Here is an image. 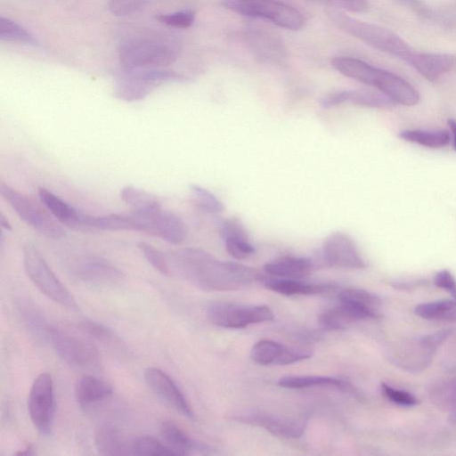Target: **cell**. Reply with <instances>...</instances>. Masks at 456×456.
I'll return each mask as SVG.
<instances>
[{
  "label": "cell",
  "mask_w": 456,
  "mask_h": 456,
  "mask_svg": "<svg viewBox=\"0 0 456 456\" xmlns=\"http://www.w3.org/2000/svg\"><path fill=\"white\" fill-rule=\"evenodd\" d=\"M170 273H175L205 290H234L250 285L258 278L256 270L223 262L195 248H184L167 253Z\"/></svg>",
  "instance_id": "cell-1"
},
{
  "label": "cell",
  "mask_w": 456,
  "mask_h": 456,
  "mask_svg": "<svg viewBox=\"0 0 456 456\" xmlns=\"http://www.w3.org/2000/svg\"><path fill=\"white\" fill-rule=\"evenodd\" d=\"M330 20L340 29L370 46L408 62L414 50L394 31L359 20L339 11H329Z\"/></svg>",
  "instance_id": "cell-2"
},
{
  "label": "cell",
  "mask_w": 456,
  "mask_h": 456,
  "mask_svg": "<svg viewBox=\"0 0 456 456\" xmlns=\"http://www.w3.org/2000/svg\"><path fill=\"white\" fill-rule=\"evenodd\" d=\"M23 265L33 284L48 298L70 308L77 307L74 297L54 274L40 252L31 244L23 247Z\"/></svg>",
  "instance_id": "cell-3"
},
{
  "label": "cell",
  "mask_w": 456,
  "mask_h": 456,
  "mask_svg": "<svg viewBox=\"0 0 456 456\" xmlns=\"http://www.w3.org/2000/svg\"><path fill=\"white\" fill-rule=\"evenodd\" d=\"M49 341L59 357L74 368L92 369L100 363V354L88 336L61 326H51Z\"/></svg>",
  "instance_id": "cell-4"
},
{
  "label": "cell",
  "mask_w": 456,
  "mask_h": 456,
  "mask_svg": "<svg viewBox=\"0 0 456 456\" xmlns=\"http://www.w3.org/2000/svg\"><path fill=\"white\" fill-rule=\"evenodd\" d=\"M222 4L239 14L262 18L289 29H301L305 16L296 8L278 0H223Z\"/></svg>",
  "instance_id": "cell-5"
},
{
  "label": "cell",
  "mask_w": 456,
  "mask_h": 456,
  "mask_svg": "<svg viewBox=\"0 0 456 456\" xmlns=\"http://www.w3.org/2000/svg\"><path fill=\"white\" fill-rule=\"evenodd\" d=\"M177 49L170 42L135 40L124 44L119 50V61L124 69H159L173 64Z\"/></svg>",
  "instance_id": "cell-6"
},
{
  "label": "cell",
  "mask_w": 456,
  "mask_h": 456,
  "mask_svg": "<svg viewBox=\"0 0 456 456\" xmlns=\"http://www.w3.org/2000/svg\"><path fill=\"white\" fill-rule=\"evenodd\" d=\"M186 79L182 74L159 69H124L116 81L114 92L120 100L135 102L144 99L160 84Z\"/></svg>",
  "instance_id": "cell-7"
},
{
  "label": "cell",
  "mask_w": 456,
  "mask_h": 456,
  "mask_svg": "<svg viewBox=\"0 0 456 456\" xmlns=\"http://www.w3.org/2000/svg\"><path fill=\"white\" fill-rule=\"evenodd\" d=\"M129 217L131 231L145 232L175 245L181 244L186 238V226L182 218L161 208L134 211Z\"/></svg>",
  "instance_id": "cell-8"
},
{
  "label": "cell",
  "mask_w": 456,
  "mask_h": 456,
  "mask_svg": "<svg viewBox=\"0 0 456 456\" xmlns=\"http://www.w3.org/2000/svg\"><path fill=\"white\" fill-rule=\"evenodd\" d=\"M0 193L21 220L45 237L59 240L66 235L55 219L22 193L4 183L0 184Z\"/></svg>",
  "instance_id": "cell-9"
},
{
  "label": "cell",
  "mask_w": 456,
  "mask_h": 456,
  "mask_svg": "<svg viewBox=\"0 0 456 456\" xmlns=\"http://www.w3.org/2000/svg\"><path fill=\"white\" fill-rule=\"evenodd\" d=\"M452 330H443L406 342L393 348L391 360L406 370L420 371L432 361L435 350L450 336Z\"/></svg>",
  "instance_id": "cell-10"
},
{
  "label": "cell",
  "mask_w": 456,
  "mask_h": 456,
  "mask_svg": "<svg viewBox=\"0 0 456 456\" xmlns=\"http://www.w3.org/2000/svg\"><path fill=\"white\" fill-rule=\"evenodd\" d=\"M213 324L228 329H242L248 325L269 322L274 317L267 305H241L231 302H214L207 308Z\"/></svg>",
  "instance_id": "cell-11"
},
{
  "label": "cell",
  "mask_w": 456,
  "mask_h": 456,
  "mask_svg": "<svg viewBox=\"0 0 456 456\" xmlns=\"http://www.w3.org/2000/svg\"><path fill=\"white\" fill-rule=\"evenodd\" d=\"M28 410L35 428L49 435L54 412L53 382L49 373L43 372L35 379L28 398Z\"/></svg>",
  "instance_id": "cell-12"
},
{
  "label": "cell",
  "mask_w": 456,
  "mask_h": 456,
  "mask_svg": "<svg viewBox=\"0 0 456 456\" xmlns=\"http://www.w3.org/2000/svg\"><path fill=\"white\" fill-rule=\"evenodd\" d=\"M322 256L333 267L362 269L366 266L354 240L346 233L335 232L323 241Z\"/></svg>",
  "instance_id": "cell-13"
},
{
  "label": "cell",
  "mask_w": 456,
  "mask_h": 456,
  "mask_svg": "<svg viewBox=\"0 0 456 456\" xmlns=\"http://www.w3.org/2000/svg\"><path fill=\"white\" fill-rule=\"evenodd\" d=\"M148 387L167 404L183 416L193 419L194 414L182 390L164 370L149 367L143 373Z\"/></svg>",
  "instance_id": "cell-14"
},
{
  "label": "cell",
  "mask_w": 456,
  "mask_h": 456,
  "mask_svg": "<svg viewBox=\"0 0 456 456\" xmlns=\"http://www.w3.org/2000/svg\"><path fill=\"white\" fill-rule=\"evenodd\" d=\"M74 275L85 283L111 287L124 279L123 273L108 260L99 256H86L73 267Z\"/></svg>",
  "instance_id": "cell-15"
},
{
  "label": "cell",
  "mask_w": 456,
  "mask_h": 456,
  "mask_svg": "<svg viewBox=\"0 0 456 456\" xmlns=\"http://www.w3.org/2000/svg\"><path fill=\"white\" fill-rule=\"evenodd\" d=\"M38 196L54 218L65 226L80 232L94 231V216L80 212L46 188L40 187Z\"/></svg>",
  "instance_id": "cell-16"
},
{
  "label": "cell",
  "mask_w": 456,
  "mask_h": 456,
  "mask_svg": "<svg viewBox=\"0 0 456 456\" xmlns=\"http://www.w3.org/2000/svg\"><path fill=\"white\" fill-rule=\"evenodd\" d=\"M378 316L379 314L374 309L338 300V305L327 309L321 314L320 323L325 330H335L344 329L354 322Z\"/></svg>",
  "instance_id": "cell-17"
},
{
  "label": "cell",
  "mask_w": 456,
  "mask_h": 456,
  "mask_svg": "<svg viewBox=\"0 0 456 456\" xmlns=\"http://www.w3.org/2000/svg\"><path fill=\"white\" fill-rule=\"evenodd\" d=\"M344 102L379 109H388L395 105L387 95L376 88L335 92L321 100V104L324 108H330Z\"/></svg>",
  "instance_id": "cell-18"
},
{
  "label": "cell",
  "mask_w": 456,
  "mask_h": 456,
  "mask_svg": "<svg viewBox=\"0 0 456 456\" xmlns=\"http://www.w3.org/2000/svg\"><path fill=\"white\" fill-rule=\"evenodd\" d=\"M407 63L411 65L426 79L436 81L444 74L456 69V55L414 51Z\"/></svg>",
  "instance_id": "cell-19"
},
{
  "label": "cell",
  "mask_w": 456,
  "mask_h": 456,
  "mask_svg": "<svg viewBox=\"0 0 456 456\" xmlns=\"http://www.w3.org/2000/svg\"><path fill=\"white\" fill-rule=\"evenodd\" d=\"M220 232L227 252L236 259H244L254 254L255 248L249 241L243 224L236 218L225 219Z\"/></svg>",
  "instance_id": "cell-20"
},
{
  "label": "cell",
  "mask_w": 456,
  "mask_h": 456,
  "mask_svg": "<svg viewBox=\"0 0 456 456\" xmlns=\"http://www.w3.org/2000/svg\"><path fill=\"white\" fill-rule=\"evenodd\" d=\"M239 419L247 423L263 427L274 435L288 438L300 436L305 428V421L301 419L275 415L256 413L242 416Z\"/></svg>",
  "instance_id": "cell-21"
},
{
  "label": "cell",
  "mask_w": 456,
  "mask_h": 456,
  "mask_svg": "<svg viewBox=\"0 0 456 456\" xmlns=\"http://www.w3.org/2000/svg\"><path fill=\"white\" fill-rule=\"evenodd\" d=\"M94 444L101 455L132 454V444H128L122 432L110 423H102L96 428Z\"/></svg>",
  "instance_id": "cell-22"
},
{
  "label": "cell",
  "mask_w": 456,
  "mask_h": 456,
  "mask_svg": "<svg viewBox=\"0 0 456 456\" xmlns=\"http://www.w3.org/2000/svg\"><path fill=\"white\" fill-rule=\"evenodd\" d=\"M378 90L387 95L395 104L414 106L419 102V92L408 81L387 70L384 71Z\"/></svg>",
  "instance_id": "cell-23"
},
{
  "label": "cell",
  "mask_w": 456,
  "mask_h": 456,
  "mask_svg": "<svg viewBox=\"0 0 456 456\" xmlns=\"http://www.w3.org/2000/svg\"><path fill=\"white\" fill-rule=\"evenodd\" d=\"M331 65L341 74L374 88L382 72L381 69L353 57H335Z\"/></svg>",
  "instance_id": "cell-24"
},
{
  "label": "cell",
  "mask_w": 456,
  "mask_h": 456,
  "mask_svg": "<svg viewBox=\"0 0 456 456\" xmlns=\"http://www.w3.org/2000/svg\"><path fill=\"white\" fill-rule=\"evenodd\" d=\"M314 269L311 259L301 256H281L265 264V271L273 277L297 279L306 277Z\"/></svg>",
  "instance_id": "cell-25"
},
{
  "label": "cell",
  "mask_w": 456,
  "mask_h": 456,
  "mask_svg": "<svg viewBox=\"0 0 456 456\" xmlns=\"http://www.w3.org/2000/svg\"><path fill=\"white\" fill-rule=\"evenodd\" d=\"M112 393L110 384L91 375L81 376L75 385L76 400L83 408L109 398Z\"/></svg>",
  "instance_id": "cell-26"
},
{
  "label": "cell",
  "mask_w": 456,
  "mask_h": 456,
  "mask_svg": "<svg viewBox=\"0 0 456 456\" xmlns=\"http://www.w3.org/2000/svg\"><path fill=\"white\" fill-rule=\"evenodd\" d=\"M160 433L166 444L175 454L207 453L208 451L205 444L191 439L182 428L171 421L162 422Z\"/></svg>",
  "instance_id": "cell-27"
},
{
  "label": "cell",
  "mask_w": 456,
  "mask_h": 456,
  "mask_svg": "<svg viewBox=\"0 0 456 456\" xmlns=\"http://www.w3.org/2000/svg\"><path fill=\"white\" fill-rule=\"evenodd\" d=\"M263 283L266 289L285 296L316 295L334 289L330 284L306 283L297 279L278 277L265 278Z\"/></svg>",
  "instance_id": "cell-28"
},
{
  "label": "cell",
  "mask_w": 456,
  "mask_h": 456,
  "mask_svg": "<svg viewBox=\"0 0 456 456\" xmlns=\"http://www.w3.org/2000/svg\"><path fill=\"white\" fill-rule=\"evenodd\" d=\"M399 137L428 148L444 147L451 140V134L445 129H407L401 131Z\"/></svg>",
  "instance_id": "cell-29"
},
{
  "label": "cell",
  "mask_w": 456,
  "mask_h": 456,
  "mask_svg": "<svg viewBox=\"0 0 456 456\" xmlns=\"http://www.w3.org/2000/svg\"><path fill=\"white\" fill-rule=\"evenodd\" d=\"M414 314L426 320L456 321V300L445 299L419 304Z\"/></svg>",
  "instance_id": "cell-30"
},
{
  "label": "cell",
  "mask_w": 456,
  "mask_h": 456,
  "mask_svg": "<svg viewBox=\"0 0 456 456\" xmlns=\"http://www.w3.org/2000/svg\"><path fill=\"white\" fill-rule=\"evenodd\" d=\"M278 385L281 387L290 389H301L314 387H336L338 388H345L346 384L342 380L327 376L316 375H291L281 378L278 380Z\"/></svg>",
  "instance_id": "cell-31"
},
{
  "label": "cell",
  "mask_w": 456,
  "mask_h": 456,
  "mask_svg": "<svg viewBox=\"0 0 456 456\" xmlns=\"http://www.w3.org/2000/svg\"><path fill=\"white\" fill-rule=\"evenodd\" d=\"M122 200L134 212L149 211L161 208L152 194L134 186H126L120 192Z\"/></svg>",
  "instance_id": "cell-32"
},
{
  "label": "cell",
  "mask_w": 456,
  "mask_h": 456,
  "mask_svg": "<svg viewBox=\"0 0 456 456\" xmlns=\"http://www.w3.org/2000/svg\"><path fill=\"white\" fill-rule=\"evenodd\" d=\"M34 306L29 302H22L19 305L23 322L29 331L37 338L49 340L51 326L47 324L44 316Z\"/></svg>",
  "instance_id": "cell-33"
},
{
  "label": "cell",
  "mask_w": 456,
  "mask_h": 456,
  "mask_svg": "<svg viewBox=\"0 0 456 456\" xmlns=\"http://www.w3.org/2000/svg\"><path fill=\"white\" fill-rule=\"evenodd\" d=\"M0 39L31 45H38L29 31L16 21L4 16L0 17Z\"/></svg>",
  "instance_id": "cell-34"
},
{
  "label": "cell",
  "mask_w": 456,
  "mask_h": 456,
  "mask_svg": "<svg viewBox=\"0 0 456 456\" xmlns=\"http://www.w3.org/2000/svg\"><path fill=\"white\" fill-rule=\"evenodd\" d=\"M284 346L271 340L262 339L257 341L250 352L251 359L261 365L276 364L283 353Z\"/></svg>",
  "instance_id": "cell-35"
},
{
  "label": "cell",
  "mask_w": 456,
  "mask_h": 456,
  "mask_svg": "<svg viewBox=\"0 0 456 456\" xmlns=\"http://www.w3.org/2000/svg\"><path fill=\"white\" fill-rule=\"evenodd\" d=\"M190 191L192 201L200 209L211 214L223 212V203L208 190L198 184H191Z\"/></svg>",
  "instance_id": "cell-36"
},
{
  "label": "cell",
  "mask_w": 456,
  "mask_h": 456,
  "mask_svg": "<svg viewBox=\"0 0 456 456\" xmlns=\"http://www.w3.org/2000/svg\"><path fill=\"white\" fill-rule=\"evenodd\" d=\"M79 330L91 339L97 340L106 346H117L118 337L110 329L94 321L85 320L79 323Z\"/></svg>",
  "instance_id": "cell-37"
},
{
  "label": "cell",
  "mask_w": 456,
  "mask_h": 456,
  "mask_svg": "<svg viewBox=\"0 0 456 456\" xmlns=\"http://www.w3.org/2000/svg\"><path fill=\"white\" fill-rule=\"evenodd\" d=\"M133 455H175L166 444L151 436H142L132 443Z\"/></svg>",
  "instance_id": "cell-38"
},
{
  "label": "cell",
  "mask_w": 456,
  "mask_h": 456,
  "mask_svg": "<svg viewBox=\"0 0 456 456\" xmlns=\"http://www.w3.org/2000/svg\"><path fill=\"white\" fill-rule=\"evenodd\" d=\"M94 231H131L129 215L110 214L94 216Z\"/></svg>",
  "instance_id": "cell-39"
},
{
  "label": "cell",
  "mask_w": 456,
  "mask_h": 456,
  "mask_svg": "<svg viewBox=\"0 0 456 456\" xmlns=\"http://www.w3.org/2000/svg\"><path fill=\"white\" fill-rule=\"evenodd\" d=\"M338 300L355 303L372 309L377 308L380 300L378 296L361 289L349 288L339 292Z\"/></svg>",
  "instance_id": "cell-40"
},
{
  "label": "cell",
  "mask_w": 456,
  "mask_h": 456,
  "mask_svg": "<svg viewBox=\"0 0 456 456\" xmlns=\"http://www.w3.org/2000/svg\"><path fill=\"white\" fill-rule=\"evenodd\" d=\"M138 248L146 258V260L160 273L164 275L170 274V268L167 254L163 253L151 244L144 241L138 243Z\"/></svg>",
  "instance_id": "cell-41"
},
{
  "label": "cell",
  "mask_w": 456,
  "mask_h": 456,
  "mask_svg": "<svg viewBox=\"0 0 456 456\" xmlns=\"http://www.w3.org/2000/svg\"><path fill=\"white\" fill-rule=\"evenodd\" d=\"M432 399L439 406L453 409L456 407V379L443 383L432 391Z\"/></svg>",
  "instance_id": "cell-42"
},
{
  "label": "cell",
  "mask_w": 456,
  "mask_h": 456,
  "mask_svg": "<svg viewBox=\"0 0 456 456\" xmlns=\"http://www.w3.org/2000/svg\"><path fill=\"white\" fill-rule=\"evenodd\" d=\"M156 20L168 27L187 28L193 24L195 12L191 10H183L171 13H163L156 16Z\"/></svg>",
  "instance_id": "cell-43"
},
{
  "label": "cell",
  "mask_w": 456,
  "mask_h": 456,
  "mask_svg": "<svg viewBox=\"0 0 456 456\" xmlns=\"http://www.w3.org/2000/svg\"><path fill=\"white\" fill-rule=\"evenodd\" d=\"M380 387L383 395L397 405L411 407L419 403L418 399L407 391L395 388L384 382Z\"/></svg>",
  "instance_id": "cell-44"
},
{
  "label": "cell",
  "mask_w": 456,
  "mask_h": 456,
  "mask_svg": "<svg viewBox=\"0 0 456 456\" xmlns=\"http://www.w3.org/2000/svg\"><path fill=\"white\" fill-rule=\"evenodd\" d=\"M145 4V0H110L108 8L116 16H127L139 12Z\"/></svg>",
  "instance_id": "cell-45"
},
{
  "label": "cell",
  "mask_w": 456,
  "mask_h": 456,
  "mask_svg": "<svg viewBox=\"0 0 456 456\" xmlns=\"http://www.w3.org/2000/svg\"><path fill=\"white\" fill-rule=\"evenodd\" d=\"M312 352L305 348L284 347L283 353L276 364L286 365L310 358Z\"/></svg>",
  "instance_id": "cell-46"
},
{
  "label": "cell",
  "mask_w": 456,
  "mask_h": 456,
  "mask_svg": "<svg viewBox=\"0 0 456 456\" xmlns=\"http://www.w3.org/2000/svg\"><path fill=\"white\" fill-rule=\"evenodd\" d=\"M435 284L449 294L456 300V279L448 270L437 272L434 277Z\"/></svg>",
  "instance_id": "cell-47"
},
{
  "label": "cell",
  "mask_w": 456,
  "mask_h": 456,
  "mask_svg": "<svg viewBox=\"0 0 456 456\" xmlns=\"http://www.w3.org/2000/svg\"><path fill=\"white\" fill-rule=\"evenodd\" d=\"M331 5L354 12H365L370 5L367 0H321Z\"/></svg>",
  "instance_id": "cell-48"
},
{
  "label": "cell",
  "mask_w": 456,
  "mask_h": 456,
  "mask_svg": "<svg viewBox=\"0 0 456 456\" xmlns=\"http://www.w3.org/2000/svg\"><path fill=\"white\" fill-rule=\"evenodd\" d=\"M448 125L452 134L453 148L456 151V120L453 118L448 119Z\"/></svg>",
  "instance_id": "cell-49"
},
{
  "label": "cell",
  "mask_w": 456,
  "mask_h": 456,
  "mask_svg": "<svg viewBox=\"0 0 456 456\" xmlns=\"http://www.w3.org/2000/svg\"><path fill=\"white\" fill-rule=\"evenodd\" d=\"M33 454V447L31 444H27L22 450L18 451L15 452V455H31Z\"/></svg>",
  "instance_id": "cell-50"
},
{
  "label": "cell",
  "mask_w": 456,
  "mask_h": 456,
  "mask_svg": "<svg viewBox=\"0 0 456 456\" xmlns=\"http://www.w3.org/2000/svg\"><path fill=\"white\" fill-rule=\"evenodd\" d=\"M0 224L1 226L6 230H12V226L8 219L4 216L3 213L0 214Z\"/></svg>",
  "instance_id": "cell-51"
},
{
  "label": "cell",
  "mask_w": 456,
  "mask_h": 456,
  "mask_svg": "<svg viewBox=\"0 0 456 456\" xmlns=\"http://www.w3.org/2000/svg\"><path fill=\"white\" fill-rule=\"evenodd\" d=\"M414 6H419V0H404Z\"/></svg>",
  "instance_id": "cell-52"
}]
</instances>
